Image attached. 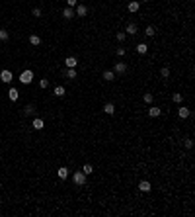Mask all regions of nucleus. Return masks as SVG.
<instances>
[{
  "label": "nucleus",
  "mask_w": 195,
  "mask_h": 217,
  "mask_svg": "<svg viewBox=\"0 0 195 217\" xmlns=\"http://www.w3.org/2000/svg\"><path fill=\"white\" fill-rule=\"evenodd\" d=\"M74 16H76V14H74V8H68V6H66L65 10H63V18H65V20H72Z\"/></svg>",
  "instance_id": "423d86ee"
},
{
  "label": "nucleus",
  "mask_w": 195,
  "mask_h": 217,
  "mask_svg": "<svg viewBox=\"0 0 195 217\" xmlns=\"http://www.w3.org/2000/svg\"><path fill=\"white\" fill-rule=\"evenodd\" d=\"M0 51H2V47H0Z\"/></svg>",
  "instance_id": "c9c22d12"
},
{
  "label": "nucleus",
  "mask_w": 195,
  "mask_h": 217,
  "mask_svg": "<svg viewBox=\"0 0 195 217\" xmlns=\"http://www.w3.org/2000/svg\"><path fill=\"white\" fill-rule=\"evenodd\" d=\"M72 180H74L76 186H84L86 184V174L84 172H74V174H72Z\"/></svg>",
  "instance_id": "f03ea898"
},
{
  "label": "nucleus",
  "mask_w": 195,
  "mask_h": 217,
  "mask_svg": "<svg viewBox=\"0 0 195 217\" xmlns=\"http://www.w3.org/2000/svg\"><path fill=\"white\" fill-rule=\"evenodd\" d=\"M178 116H180V118H182V119H187L189 116H191V112H189V108H185V106H182V108L178 110Z\"/></svg>",
  "instance_id": "0eeeda50"
},
{
  "label": "nucleus",
  "mask_w": 195,
  "mask_h": 217,
  "mask_svg": "<svg viewBox=\"0 0 195 217\" xmlns=\"http://www.w3.org/2000/svg\"><path fill=\"white\" fill-rule=\"evenodd\" d=\"M82 172H84L86 176H88V174H92V172H94V168H92V164H84V168H82Z\"/></svg>",
  "instance_id": "a878e982"
},
{
  "label": "nucleus",
  "mask_w": 195,
  "mask_h": 217,
  "mask_svg": "<svg viewBox=\"0 0 195 217\" xmlns=\"http://www.w3.org/2000/svg\"><path fill=\"white\" fill-rule=\"evenodd\" d=\"M33 16H35V18H39V16H41V10H39V8H33Z\"/></svg>",
  "instance_id": "473e14b6"
},
{
  "label": "nucleus",
  "mask_w": 195,
  "mask_h": 217,
  "mask_svg": "<svg viewBox=\"0 0 195 217\" xmlns=\"http://www.w3.org/2000/svg\"><path fill=\"white\" fill-rule=\"evenodd\" d=\"M8 98L12 100V102H16V100L20 98V92H18V90H16V88H14V86H12V88H10V90H8Z\"/></svg>",
  "instance_id": "9d476101"
},
{
  "label": "nucleus",
  "mask_w": 195,
  "mask_h": 217,
  "mask_svg": "<svg viewBox=\"0 0 195 217\" xmlns=\"http://www.w3.org/2000/svg\"><path fill=\"white\" fill-rule=\"evenodd\" d=\"M146 51H148V45H146V43H139V45H136V53L144 55Z\"/></svg>",
  "instance_id": "a211bd4d"
},
{
  "label": "nucleus",
  "mask_w": 195,
  "mask_h": 217,
  "mask_svg": "<svg viewBox=\"0 0 195 217\" xmlns=\"http://www.w3.org/2000/svg\"><path fill=\"white\" fill-rule=\"evenodd\" d=\"M8 39H10V33L6 29H0V41H8Z\"/></svg>",
  "instance_id": "412c9836"
},
{
  "label": "nucleus",
  "mask_w": 195,
  "mask_h": 217,
  "mask_svg": "<svg viewBox=\"0 0 195 217\" xmlns=\"http://www.w3.org/2000/svg\"><path fill=\"white\" fill-rule=\"evenodd\" d=\"M24 113H26V116H33V113H35V106L33 104L26 106V108H24Z\"/></svg>",
  "instance_id": "6ab92c4d"
},
{
  "label": "nucleus",
  "mask_w": 195,
  "mask_h": 217,
  "mask_svg": "<svg viewBox=\"0 0 195 217\" xmlns=\"http://www.w3.org/2000/svg\"><path fill=\"white\" fill-rule=\"evenodd\" d=\"M125 71H127V65H125V63H117L115 69H113V72H117V74H123Z\"/></svg>",
  "instance_id": "4468645a"
},
{
  "label": "nucleus",
  "mask_w": 195,
  "mask_h": 217,
  "mask_svg": "<svg viewBox=\"0 0 195 217\" xmlns=\"http://www.w3.org/2000/svg\"><path fill=\"white\" fill-rule=\"evenodd\" d=\"M139 190L141 192H150L152 190V184H150L148 180H143V182H139Z\"/></svg>",
  "instance_id": "6e6552de"
},
{
  "label": "nucleus",
  "mask_w": 195,
  "mask_h": 217,
  "mask_svg": "<svg viewBox=\"0 0 195 217\" xmlns=\"http://www.w3.org/2000/svg\"><path fill=\"white\" fill-rule=\"evenodd\" d=\"M65 65H66V69H76L78 59H76V57H66V59H65Z\"/></svg>",
  "instance_id": "39448f33"
},
{
  "label": "nucleus",
  "mask_w": 195,
  "mask_h": 217,
  "mask_svg": "<svg viewBox=\"0 0 195 217\" xmlns=\"http://www.w3.org/2000/svg\"><path fill=\"white\" fill-rule=\"evenodd\" d=\"M148 116H150V118H158V116H160V108L150 106V108H148Z\"/></svg>",
  "instance_id": "dca6fc26"
},
{
  "label": "nucleus",
  "mask_w": 195,
  "mask_h": 217,
  "mask_svg": "<svg viewBox=\"0 0 195 217\" xmlns=\"http://www.w3.org/2000/svg\"><path fill=\"white\" fill-rule=\"evenodd\" d=\"M129 12H139V8H141V2L139 0H133V2H129Z\"/></svg>",
  "instance_id": "f8f14e48"
},
{
  "label": "nucleus",
  "mask_w": 195,
  "mask_h": 217,
  "mask_svg": "<svg viewBox=\"0 0 195 217\" xmlns=\"http://www.w3.org/2000/svg\"><path fill=\"white\" fill-rule=\"evenodd\" d=\"M125 33H129V35H135V33H136V24H135V22H129V24H127Z\"/></svg>",
  "instance_id": "9b49d317"
},
{
  "label": "nucleus",
  "mask_w": 195,
  "mask_h": 217,
  "mask_svg": "<svg viewBox=\"0 0 195 217\" xmlns=\"http://www.w3.org/2000/svg\"><path fill=\"white\" fill-rule=\"evenodd\" d=\"M144 33H146V35H148V37H154V33H156V29L152 26H148L146 27V29H144Z\"/></svg>",
  "instance_id": "393cba45"
},
{
  "label": "nucleus",
  "mask_w": 195,
  "mask_h": 217,
  "mask_svg": "<svg viewBox=\"0 0 195 217\" xmlns=\"http://www.w3.org/2000/svg\"><path fill=\"white\" fill-rule=\"evenodd\" d=\"M104 78L107 80V82H111V80L115 78V72H113V71H105L104 72Z\"/></svg>",
  "instance_id": "aec40b11"
},
{
  "label": "nucleus",
  "mask_w": 195,
  "mask_h": 217,
  "mask_svg": "<svg viewBox=\"0 0 195 217\" xmlns=\"http://www.w3.org/2000/svg\"><path fill=\"white\" fill-rule=\"evenodd\" d=\"M193 147V141L191 139H185V149H191Z\"/></svg>",
  "instance_id": "2f4dec72"
},
{
  "label": "nucleus",
  "mask_w": 195,
  "mask_h": 217,
  "mask_svg": "<svg viewBox=\"0 0 195 217\" xmlns=\"http://www.w3.org/2000/svg\"><path fill=\"white\" fill-rule=\"evenodd\" d=\"M152 100H154L152 94H144V102H146V104H152Z\"/></svg>",
  "instance_id": "c85d7f7f"
},
{
  "label": "nucleus",
  "mask_w": 195,
  "mask_h": 217,
  "mask_svg": "<svg viewBox=\"0 0 195 217\" xmlns=\"http://www.w3.org/2000/svg\"><path fill=\"white\" fill-rule=\"evenodd\" d=\"M12 71H8V69H4V71L0 72V80L2 82H6V84H12Z\"/></svg>",
  "instance_id": "7ed1b4c3"
},
{
  "label": "nucleus",
  "mask_w": 195,
  "mask_h": 217,
  "mask_svg": "<svg viewBox=\"0 0 195 217\" xmlns=\"http://www.w3.org/2000/svg\"><path fill=\"white\" fill-rule=\"evenodd\" d=\"M65 86H55V90H53V94H55V96H57V98H63V96H65Z\"/></svg>",
  "instance_id": "ddd939ff"
},
{
  "label": "nucleus",
  "mask_w": 195,
  "mask_h": 217,
  "mask_svg": "<svg viewBox=\"0 0 195 217\" xmlns=\"http://www.w3.org/2000/svg\"><path fill=\"white\" fill-rule=\"evenodd\" d=\"M29 43H31V45H33V47H37V45H39V43H41V39H39L37 35H31V37H29Z\"/></svg>",
  "instance_id": "4be33fe9"
},
{
  "label": "nucleus",
  "mask_w": 195,
  "mask_h": 217,
  "mask_svg": "<svg viewBox=\"0 0 195 217\" xmlns=\"http://www.w3.org/2000/svg\"><path fill=\"white\" fill-rule=\"evenodd\" d=\"M31 125H33V129H37V131H41V129L45 127V123H43V119H41V118H35Z\"/></svg>",
  "instance_id": "1a4fd4ad"
},
{
  "label": "nucleus",
  "mask_w": 195,
  "mask_h": 217,
  "mask_svg": "<svg viewBox=\"0 0 195 217\" xmlns=\"http://www.w3.org/2000/svg\"><path fill=\"white\" fill-rule=\"evenodd\" d=\"M117 55H119V57H123V55H125V49H123V47H119V49H117Z\"/></svg>",
  "instance_id": "72a5a7b5"
},
{
  "label": "nucleus",
  "mask_w": 195,
  "mask_h": 217,
  "mask_svg": "<svg viewBox=\"0 0 195 217\" xmlns=\"http://www.w3.org/2000/svg\"><path fill=\"white\" fill-rule=\"evenodd\" d=\"M143 2H150V0H143Z\"/></svg>",
  "instance_id": "f704fd0d"
},
{
  "label": "nucleus",
  "mask_w": 195,
  "mask_h": 217,
  "mask_svg": "<svg viewBox=\"0 0 195 217\" xmlns=\"http://www.w3.org/2000/svg\"><path fill=\"white\" fill-rule=\"evenodd\" d=\"M74 14H76L78 18H84L86 14H88V6H84V4H76V10H74Z\"/></svg>",
  "instance_id": "20e7f679"
},
{
  "label": "nucleus",
  "mask_w": 195,
  "mask_h": 217,
  "mask_svg": "<svg viewBox=\"0 0 195 217\" xmlns=\"http://www.w3.org/2000/svg\"><path fill=\"white\" fill-rule=\"evenodd\" d=\"M58 178H61V180H66V178H68V168H66V166H61V168H58Z\"/></svg>",
  "instance_id": "2eb2a0df"
},
{
  "label": "nucleus",
  "mask_w": 195,
  "mask_h": 217,
  "mask_svg": "<svg viewBox=\"0 0 195 217\" xmlns=\"http://www.w3.org/2000/svg\"><path fill=\"white\" fill-rule=\"evenodd\" d=\"M104 112H105V113H107V116H111V113L115 112V106L111 104V102H107V104H105V106H104Z\"/></svg>",
  "instance_id": "f3484780"
},
{
  "label": "nucleus",
  "mask_w": 195,
  "mask_h": 217,
  "mask_svg": "<svg viewBox=\"0 0 195 217\" xmlns=\"http://www.w3.org/2000/svg\"><path fill=\"white\" fill-rule=\"evenodd\" d=\"M66 4H68V8H76L78 0H66Z\"/></svg>",
  "instance_id": "7c9ffc66"
},
{
  "label": "nucleus",
  "mask_w": 195,
  "mask_h": 217,
  "mask_svg": "<svg viewBox=\"0 0 195 217\" xmlns=\"http://www.w3.org/2000/svg\"><path fill=\"white\" fill-rule=\"evenodd\" d=\"M66 76H68L70 80H74L76 78V69H68V71H66Z\"/></svg>",
  "instance_id": "5701e85b"
},
{
  "label": "nucleus",
  "mask_w": 195,
  "mask_h": 217,
  "mask_svg": "<svg viewBox=\"0 0 195 217\" xmlns=\"http://www.w3.org/2000/svg\"><path fill=\"white\" fill-rule=\"evenodd\" d=\"M160 74H162L164 78H168V76H170V69H168V66H164L162 71H160Z\"/></svg>",
  "instance_id": "cd10ccee"
},
{
  "label": "nucleus",
  "mask_w": 195,
  "mask_h": 217,
  "mask_svg": "<svg viewBox=\"0 0 195 217\" xmlns=\"http://www.w3.org/2000/svg\"><path fill=\"white\" fill-rule=\"evenodd\" d=\"M39 88H41V90L49 88V80H47V78H41V80H39Z\"/></svg>",
  "instance_id": "b1692460"
},
{
  "label": "nucleus",
  "mask_w": 195,
  "mask_h": 217,
  "mask_svg": "<svg viewBox=\"0 0 195 217\" xmlns=\"http://www.w3.org/2000/svg\"><path fill=\"white\" fill-rule=\"evenodd\" d=\"M20 82H22V84H31L33 82V71H29V69L24 71L20 74Z\"/></svg>",
  "instance_id": "f257e3e1"
},
{
  "label": "nucleus",
  "mask_w": 195,
  "mask_h": 217,
  "mask_svg": "<svg viewBox=\"0 0 195 217\" xmlns=\"http://www.w3.org/2000/svg\"><path fill=\"white\" fill-rule=\"evenodd\" d=\"M172 98H174V102H176V104H180V102L183 100V96H182V94H174Z\"/></svg>",
  "instance_id": "c756f323"
},
{
  "label": "nucleus",
  "mask_w": 195,
  "mask_h": 217,
  "mask_svg": "<svg viewBox=\"0 0 195 217\" xmlns=\"http://www.w3.org/2000/svg\"><path fill=\"white\" fill-rule=\"evenodd\" d=\"M115 37H117L119 41H121V43H123V41L127 39V33H125V32H117V35H115Z\"/></svg>",
  "instance_id": "bb28decb"
}]
</instances>
